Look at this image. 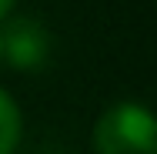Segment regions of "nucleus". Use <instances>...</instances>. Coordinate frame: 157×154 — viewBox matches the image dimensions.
<instances>
[{
	"label": "nucleus",
	"mask_w": 157,
	"mask_h": 154,
	"mask_svg": "<svg viewBox=\"0 0 157 154\" xmlns=\"http://www.w3.org/2000/svg\"><path fill=\"white\" fill-rule=\"evenodd\" d=\"M97 154H157L154 114L144 104L121 101L107 107L94 124Z\"/></svg>",
	"instance_id": "f257e3e1"
},
{
	"label": "nucleus",
	"mask_w": 157,
	"mask_h": 154,
	"mask_svg": "<svg viewBox=\"0 0 157 154\" xmlns=\"http://www.w3.org/2000/svg\"><path fill=\"white\" fill-rule=\"evenodd\" d=\"M0 47L13 70H40L50 57V34L33 17H10L0 30Z\"/></svg>",
	"instance_id": "f03ea898"
},
{
	"label": "nucleus",
	"mask_w": 157,
	"mask_h": 154,
	"mask_svg": "<svg viewBox=\"0 0 157 154\" xmlns=\"http://www.w3.org/2000/svg\"><path fill=\"white\" fill-rule=\"evenodd\" d=\"M20 131H24V117L20 107L10 94L0 87V154H13L20 144Z\"/></svg>",
	"instance_id": "7ed1b4c3"
},
{
	"label": "nucleus",
	"mask_w": 157,
	"mask_h": 154,
	"mask_svg": "<svg viewBox=\"0 0 157 154\" xmlns=\"http://www.w3.org/2000/svg\"><path fill=\"white\" fill-rule=\"evenodd\" d=\"M13 3H17V0H0V20H3V17L13 10Z\"/></svg>",
	"instance_id": "20e7f679"
},
{
	"label": "nucleus",
	"mask_w": 157,
	"mask_h": 154,
	"mask_svg": "<svg viewBox=\"0 0 157 154\" xmlns=\"http://www.w3.org/2000/svg\"><path fill=\"white\" fill-rule=\"evenodd\" d=\"M0 61H3V47H0Z\"/></svg>",
	"instance_id": "39448f33"
}]
</instances>
